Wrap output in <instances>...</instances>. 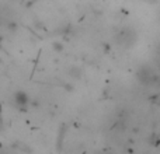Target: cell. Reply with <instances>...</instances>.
<instances>
[{
	"mask_svg": "<svg viewBox=\"0 0 160 154\" xmlns=\"http://www.w3.org/2000/svg\"><path fill=\"white\" fill-rule=\"evenodd\" d=\"M138 77L141 79L142 83H145V84H152V83L156 81V75L150 69H142L141 73L138 75Z\"/></svg>",
	"mask_w": 160,
	"mask_h": 154,
	"instance_id": "7a4b0ae2",
	"label": "cell"
},
{
	"mask_svg": "<svg viewBox=\"0 0 160 154\" xmlns=\"http://www.w3.org/2000/svg\"><path fill=\"white\" fill-rule=\"evenodd\" d=\"M17 28H18V25H17V22H14V21H10L7 24V30L10 31V32H16Z\"/></svg>",
	"mask_w": 160,
	"mask_h": 154,
	"instance_id": "5b68a950",
	"label": "cell"
},
{
	"mask_svg": "<svg viewBox=\"0 0 160 154\" xmlns=\"http://www.w3.org/2000/svg\"><path fill=\"white\" fill-rule=\"evenodd\" d=\"M52 49L55 51L56 53H62V52H63V49H65V46L61 44V42H53V44H52Z\"/></svg>",
	"mask_w": 160,
	"mask_h": 154,
	"instance_id": "277c9868",
	"label": "cell"
},
{
	"mask_svg": "<svg viewBox=\"0 0 160 154\" xmlns=\"http://www.w3.org/2000/svg\"><path fill=\"white\" fill-rule=\"evenodd\" d=\"M2 130H3V128H2V125H0V132H2Z\"/></svg>",
	"mask_w": 160,
	"mask_h": 154,
	"instance_id": "8992f818",
	"label": "cell"
},
{
	"mask_svg": "<svg viewBox=\"0 0 160 154\" xmlns=\"http://www.w3.org/2000/svg\"><path fill=\"white\" fill-rule=\"evenodd\" d=\"M13 102H14V107L18 108L20 111H27V107L30 104V97L27 95L25 91H16L13 95Z\"/></svg>",
	"mask_w": 160,
	"mask_h": 154,
	"instance_id": "6da1fadb",
	"label": "cell"
},
{
	"mask_svg": "<svg viewBox=\"0 0 160 154\" xmlns=\"http://www.w3.org/2000/svg\"><path fill=\"white\" fill-rule=\"evenodd\" d=\"M69 76L75 77V79H80V77H82V69H80V67L73 66L72 69L69 70Z\"/></svg>",
	"mask_w": 160,
	"mask_h": 154,
	"instance_id": "3957f363",
	"label": "cell"
}]
</instances>
